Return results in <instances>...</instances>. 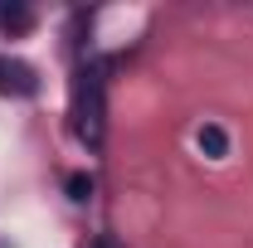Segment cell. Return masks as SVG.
Returning a JSON list of instances; mask_svg holds the SVG:
<instances>
[{"label": "cell", "instance_id": "cell-1", "mask_svg": "<svg viewBox=\"0 0 253 248\" xmlns=\"http://www.w3.org/2000/svg\"><path fill=\"white\" fill-rule=\"evenodd\" d=\"M102 122H107V107H102V73L97 68H78L73 78V126L88 146H102Z\"/></svg>", "mask_w": 253, "mask_h": 248}, {"label": "cell", "instance_id": "cell-2", "mask_svg": "<svg viewBox=\"0 0 253 248\" xmlns=\"http://www.w3.org/2000/svg\"><path fill=\"white\" fill-rule=\"evenodd\" d=\"M0 93L34 97V93H39V78H34V68H30V63H20V59H0Z\"/></svg>", "mask_w": 253, "mask_h": 248}, {"label": "cell", "instance_id": "cell-3", "mask_svg": "<svg viewBox=\"0 0 253 248\" xmlns=\"http://www.w3.org/2000/svg\"><path fill=\"white\" fill-rule=\"evenodd\" d=\"M195 141H200V151L210 156V161H224V156H229V136H224L219 122H205L200 131H195Z\"/></svg>", "mask_w": 253, "mask_h": 248}, {"label": "cell", "instance_id": "cell-4", "mask_svg": "<svg viewBox=\"0 0 253 248\" xmlns=\"http://www.w3.org/2000/svg\"><path fill=\"white\" fill-rule=\"evenodd\" d=\"M0 25L15 30V34H25L30 30V10H25V5H0Z\"/></svg>", "mask_w": 253, "mask_h": 248}, {"label": "cell", "instance_id": "cell-5", "mask_svg": "<svg viewBox=\"0 0 253 248\" xmlns=\"http://www.w3.org/2000/svg\"><path fill=\"white\" fill-rule=\"evenodd\" d=\"M68 195H73V200H88V195H93V175L73 170V175H68Z\"/></svg>", "mask_w": 253, "mask_h": 248}, {"label": "cell", "instance_id": "cell-6", "mask_svg": "<svg viewBox=\"0 0 253 248\" xmlns=\"http://www.w3.org/2000/svg\"><path fill=\"white\" fill-rule=\"evenodd\" d=\"M97 248H117V244H112V239H97Z\"/></svg>", "mask_w": 253, "mask_h": 248}]
</instances>
